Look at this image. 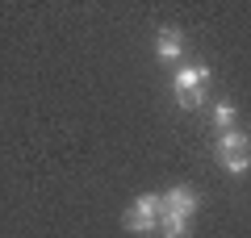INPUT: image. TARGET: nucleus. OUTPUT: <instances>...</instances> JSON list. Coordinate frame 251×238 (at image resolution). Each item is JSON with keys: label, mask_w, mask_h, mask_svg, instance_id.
Here are the masks:
<instances>
[{"label": "nucleus", "mask_w": 251, "mask_h": 238, "mask_svg": "<svg viewBox=\"0 0 251 238\" xmlns=\"http://www.w3.org/2000/svg\"><path fill=\"white\" fill-rule=\"evenodd\" d=\"M159 217H163V201L155 192H143L130 209H126V230H134V234H155V230H159Z\"/></svg>", "instance_id": "obj_3"}, {"label": "nucleus", "mask_w": 251, "mask_h": 238, "mask_svg": "<svg viewBox=\"0 0 251 238\" xmlns=\"http://www.w3.org/2000/svg\"><path fill=\"white\" fill-rule=\"evenodd\" d=\"M163 201V217H180V221H193V213H197V192L188 184H176V188H168V192L159 196Z\"/></svg>", "instance_id": "obj_4"}, {"label": "nucleus", "mask_w": 251, "mask_h": 238, "mask_svg": "<svg viewBox=\"0 0 251 238\" xmlns=\"http://www.w3.org/2000/svg\"><path fill=\"white\" fill-rule=\"evenodd\" d=\"M180 50H184V34H180L176 25H159V34H155V54H159V63H176Z\"/></svg>", "instance_id": "obj_5"}, {"label": "nucleus", "mask_w": 251, "mask_h": 238, "mask_svg": "<svg viewBox=\"0 0 251 238\" xmlns=\"http://www.w3.org/2000/svg\"><path fill=\"white\" fill-rule=\"evenodd\" d=\"M214 125H218V138L234 130V105H230V100H222V105L214 109Z\"/></svg>", "instance_id": "obj_6"}, {"label": "nucleus", "mask_w": 251, "mask_h": 238, "mask_svg": "<svg viewBox=\"0 0 251 238\" xmlns=\"http://www.w3.org/2000/svg\"><path fill=\"white\" fill-rule=\"evenodd\" d=\"M205 84H209V71L201 67V63L180 67V71H176V105L184 109V113L201 109V105H205Z\"/></svg>", "instance_id": "obj_1"}, {"label": "nucleus", "mask_w": 251, "mask_h": 238, "mask_svg": "<svg viewBox=\"0 0 251 238\" xmlns=\"http://www.w3.org/2000/svg\"><path fill=\"white\" fill-rule=\"evenodd\" d=\"M218 163H222V171H230V176H243V171L251 167V138L243 130H230L218 138Z\"/></svg>", "instance_id": "obj_2"}]
</instances>
